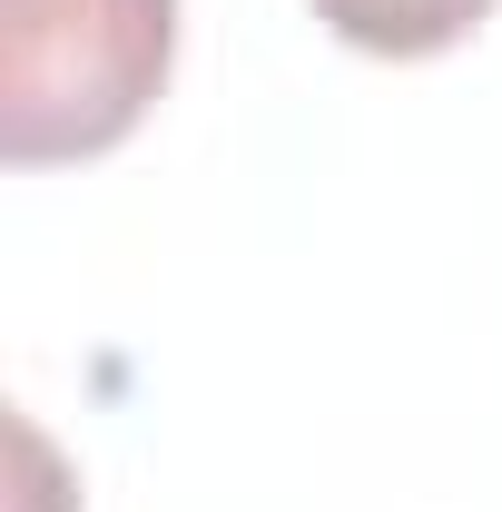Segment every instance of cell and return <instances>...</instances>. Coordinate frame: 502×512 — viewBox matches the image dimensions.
Segmentation results:
<instances>
[{"mask_svg":"<svg viewBox=\"0 0 502 512\" xmlns=\"http://www.w3.org/2000/svg\"><path fill=\"white\" fill-rule=\"evenodd\" d=\"M178 0H0V158H99L158 109Z\"/></svg>","mask_w":502,"mask_h":512,"instance_id":"6da1fadb","label":"cell"},{"mask_svg":"<svg viewBox=\"0 0 502 512\" xmlns=\"http://www.w3.org/2000/svg\"><path fill=\"white\" fill-rule=\"evenodd\" d=\"M315 20L365 60H434L493 20V0H315Z\"/></svg>","mask_w":502,"mask_h":512,"instance_id":"7a4b0ae2","label":"cell"}]
</instances>
